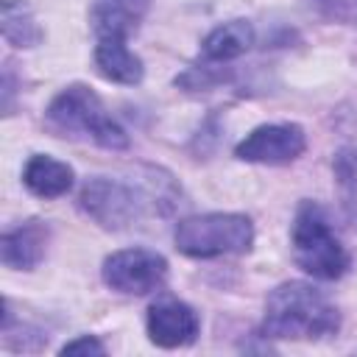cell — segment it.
<instances>
[{
  "mask_svg": "<svg viewBox=\"0 0 357 357\" xmlns=\"http://www.w3.org/2000/svg\"><path fill=\"white\" fill-rule=\"evenodd\" d=\"M254 45V28L245 20H231L212 28L204 39V59L206 61H231L243 56Z\"/></svg>",
  "mask_w": 357,
  "mask_h": 357,
  "instance_id": "obj_13",
  "label": "cell"
},
{
  "mask_svg": "<svg viewBox=\"0 0 357 357\" xmlns=\"http://www.w3.org/2000/svg\"><path fill=\"white\" fill-rule=\"evenodd\" d=\"M176 248L195 259H212L226 254H245L254 243L251 218L240 212H206L184 218L176 226Z\"/></svg>",
  "mask_w": 357,
  "mask_h": 357,
  "instance_id": "obj_3",
  "label": "cell"
},
{
  "mask_svg": "<svg viewBox=\"0 0 357 357\" xmlns=\"http://www.w3.org/2000/svg\"><path fill=\"white\" fill-rule=\"evenodd\" d=\"M103 351H106L103 343H100L98 337H92V335L75 337V340H70V343L61 346V354H64V357H67V354H103Z\"/></svg>",
  "mask_w": 357,
  "mask_h": 357,
  "instance_id": "obj_15",
  "label": "cell"
},
{
  "mask_svg": "<svg viewBox=\"0 0 357 357\" xmlns=\"http://www.w3.org/2000/svg\"><path fill=\"white\" fill-rule=\"evenodd\" d=\"M45 245H47V229L39 220H28L3 234L0 259H3V265L14 268V271H31L42 262Z\"/></svg>",
  "mask_w": 357,
  "mask_h": 357,
  "instance_id": "obj_9",
  "label": "cell"
},
{
  "mask_svg": "<svg viewBox=\"0 0 357 357\" xmlns=\"http://www.w3.org/2000/svg\"><path fill=\"white\" fill-rule=\"evenodd\" d=\"M103 282L126 296H145L162 287L167 276V259L151 248H123L103 259Z\"/></svg>",
  "mask_w": 357,
  "mask_h": 357,
  "instance_id": "obj_5",
  "label": "cell"
},
{
  "mask_svg": "<svg viewBox=\"0 0 357 357\" xmlns=\"http://www.w3.org/2000/svg\"><path fill=\"white\" fill-rule=\"evenodd\" d=\"M145 326L148 337L162 349L190 346L201 332L198 312L178 298H159L156 304H151Z\"/></svg>",
  "mask_w": 357,
  "mask_h": 357,
  "instance_id": "obj_8",
  "label": "cell"
},
{
  "mask_svg": "<svg viewBox=\"0 0 357 357\" xmlns=\"http://www.w3.org/2000/svg\"><path fill=\"white\" fill-rule=\"evenodd\" d=\"M340 329L335 304L307 282H284L271 290L265 301L262 332L271 337L318 340Z\"/></svg>",
  "mask_w": 357,
  "mask_h": 357,
  "instance_id": "obj_1",
  "label": "cell"
},
{
  "mask_svg": "<svg viewBox=\"0 0 357 357\" xmlns=\"http://www.w3.org/2000/svg\"><path fill=\"white\" fill-rule=\"evenodd\" d=\"M3 36L14 47H33L42 39V31L22 0H3Z\"/></svg>",
  "mask_w": 357,
  "mask_h": 357,
  "instance_id": "obj_14",
  "label": "cell"
},
{
  "mask_svg": "<svg viewBox=\"0 0 357 357\" xmlns=\"http://www.w3.org/2000/svg\"><path fill=\"white\" fill-rule=\"evenodd\" d=\"M95 67L106 81L114 84H139L142 81V59L126 45L123 36H98L95 45Z\"/></svg>",
  "mask_w": 357,
  "mask_h": 357,
  "instance_id": "obj_10",
  "label": "cell"
},
{
  "mask_svg": "<svg viewBox=\"0 0 357 357\" xmlns=\"http://www.w3.org/2000/svg\"><path fill=\"white\" fill-rule=\"evenodd\" d=\"M307 148L304 128L296 123H268L257 126L245 139L237 142L234 156L243 162H259V165H287L298 159Z\"/></svg>",
  "mask_w": 357,
  "mask_h": 357,
  "instance_id": "obj_6",
  "label": "cell"
},
{
  "mask_svg": "<svg viewBox=\"0 0 357 357\" xmlns=\"http://www.w3.org/2000/svg\"><path fill=\"white\" fill-rule=\"evenodd\" d=\"M81 209L98 220L103 229H126L128 223L137 220L139 215V201L137 195L112 178H92L81 190Z\"/></svg>",
  "mask_w": 357,
  "mask_h": 357,
  "instance_id": "obj_7",
  "label": "cell"
},
{
  "mask_svg": "<svg viewBox=\"0 0 357 357\" xmlns=\"http://www.w3.org/2000/svg\"><path fill=\"white\" fill-rule=\"evenodd\" d=\"M73 167L47 156V153H36L28 159L25 170H22V184L39 195V198H59L67 195L73 190Z\"/></svg>",
  "mask_w": 357,
  "mask_h": 357,
  "instance_id": "obj_12",
  "label": "cell"
},
{
  "mask_svg": "<svg viewBox=\"0 0 357 357\" xmlns=\"http://www.w3.org/2000/svg\"><path fill=\"white\" fill-rule=\"evenodd\" d=\"M145 8H148V0H95L89 11L95 36L128 39V33L137 31Z\"/></svg>",
  "mask_w": 357,
  "mask_h": 357,
  "instance_id": "obj_11",
  "label": "cell"
},
{
  "mask_svg": "<svg viewBox=\"0 0 357 357\" xmlns=\"http://www.w3.org/2000/svg\"><path fill=\"white\" fill-rule=\"evenodd\" d=\"M293 257L301 271L315 279L332 282L349 271V251L335 237L324 209L312 201H304L293 220Z\"/></svg>",
  "mask_w": 357,
  "mask_h": 357,
  "instance_id": "obj_2",
  "label": "cell"
},
{
  "mask_svg": "<svg viewBox=\"0 0 357 357\" xmlns=\"http://www.w3.org/2000/svg\"><path fill=\"white\" fill-rule=\"evenodd\" d=\"M47 120L61 128V131H81L86 134L92 142H98L100 148L109 151H123L128 148V137L126 131L106 114L100 98L84 86V84H73L64 86L47 106Z\"/></svg>",
  "mask_w": 357,
  "mask_h": 357,
  "instance_id": "obj_4",
  "label": "cell"
}]
</instances>
